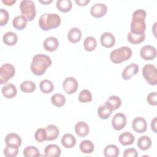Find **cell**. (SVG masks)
Returning a JSON list of instances; mask_svg holds the SVG:
<instances>
[{"mask_svg":"<svg viewBox=\"0 0 157 157\" xmlns=\"http://www.w3.org/2000/svg\"><path fill=\"white\" fill-rule=\"evenodd\" d=\"M2 41L7 45H14L18 41V36L15 33L8 31L3 35Z\"/></svg>","mask_w":157,"mask_h":157,"instance_id":"obj_24","label":"cell"},{"mask_svg":"<svg viewBox=\"0 0 157 157\" xmlns=\"http://www.w3.org/2000/svg\"><path fill=\"white\" fill-rule=\"evenodd\" d=\"M52 64L51 58L44 54H37L33 58L31 64V71L35 75H43L47 69Z\"/></svg>","mask_w":157,"mask_h":157,"instance_id":"obj_1","label":"cell"},{"mask_svg":"<svg viewBox=\"0 0 157 157\" xmlns=\"http://www.w3.org/2000/svg\"><path fill=\"white\" fill-rule=\"evenodd\" d=\"M128 41L132 44H138L143 42L145 39V33L134 34L129 31L127 36Z\"/></svg>","mask_w":157,"mask_h":157,"instance_id":"obj_30","label":"cell"},{"mask_svg":"<svg viewBox=\"0 0 157 157\" xmlns=\"http://www.w3.org/2000/svg\"><path fill=\"white\" fill-rule=\"evenodd\" d=\"M63 88L67 94H72L77 90L78 82L77 80L72 77H67L63 82Z\"/></svg>","mask_w":157,"mask_h":157,"instance_id":"obj_8","label":"cell"},{"mask_svg":"<svg viewBox=\"0 0 157 157\" xmlns=\"http://www.w3.org/2000/svg\"><path fill=\"white\" fill-rule=\"evenodd\" d=\"M139 71V66L136 63H131L125 67L122 72L121 76L125 80H129L132 77L135 75Z\"/></svg>","mask_w":157,"mask_h":157,"instance_id":"obj_13","label":"cell"},{"mask_svg":"<svg viewBox=\"0 0 157 157\" xmlns=\"http://www.w3.org/2000/svg\"><path fill=\"white\" fill-rule=\"evenodd\" d=\"M56 6L59 10L65 13L71 10L72 3L71 0H58L56 2Z\"/></svg>","mask_w":157,"mask_h":157,"instance_id":"obj_28","label":"cell"},{"mask_svg":"<svg viewBox=\"0 0 157 157\" xmlns=\"http://www.w3.org/2000/svg\"><path fill=\"white\" fill-rule=\"evenodd\" d=\"M18 147L14 145H6L4 149V155L7 157H15L18 153Z\"/></svg>","mask_w":157,"mask_h":157,"instance_id":"obj_37","label":"cell"},{"mask_svg":"<svg viewBox=\"0 0 157 157\" xmlns=\"http://www.w3.org/2000/svg\"><path fill=\"white\" fill-rule=\"evenodd\" d=\"M21 142L20 137L15 133H9L5 137L6 145H14L20 147L21 145Z\"/></svg>","mask_w":157,"mask_h":157,"instance_id":"obj_26","label":"cell"},{"mask_svg":"<svg viewBox=\"0 0 157 157\" xmlns=\"http://www.w3.org/2000/svg\"><path fill=\"white\" fill-rule=\"evenodd\" d=\"M132 129L138 133H143L146 131L147 123L145 118L142 117H136L132 123Z\"/></svg>","mask_w":157,"mask_h":157,"instance_id":"obj_12","label":"cell"},{"mask_svg":"<svg viewBox=\"0 0 157 157\" xmlns=\"http://www.w3.org/2000/svg\"><path fill=\"white\" fill-rule=\"evenodd\" d=\"M15 74V67L9 63H5L0 67V83L4 84L12 78Z\"/></svg>","mask_w":157,"mask_h":157,"instance_id":"obj_7","label":"cell"},{"mask_svg":"<svg viewBox=\"0 0 157 157\" xmlns=\"http://www.w3.org/2000/svg\"><path fill=\"white\" fill-rule=\"evenodd\" d=\"M51 102L55 106L60 107L65 104L66 98L64 95L59 93H56L51 97Z\"/></svg>","mask_w":157,"mask_h":157,"instance_id":"obj_35","label":"cell"},{"mask_svg":"<svg viewBox=\"0 0 157 157\" xmlns=\"http://www.w3.org/2000/svg\"><path fill=\"white\" fill-rule=\"evenodd\" d=\"M101 43L102 46L106 48L112 47L115 43V38L114 36L109 32H105L101 36Z\"/></svg>","mask_w":157,"mask_h":157,"instance_id":"obj_14","label":"cell"},{"mask_svg":"<svg viewBox=\"0 0 157 157\" xmlns=\"http://www.w3.org/2000/svg\"><path fill=\"white\" fill-rule=\"evenodd\" d=\"M61 153L60 148L55 144H49L44 149V156L46 157H58Z\"/></svg>","mask_w":157,"mask_h":157,"instance_id":"obj_16","label":"cell"},{"mask_svg":"<svg viewBox=\"0 0 157 157\" xmlns=\"http://www.w3.org/2000/svg\"><path fill=\"white\" fill-rule=\"evenodd\" d=\"M142 74L149 85H156L157 84V71L153 64H145L142 69Z\"/></svg>","mask_w":157,"mask_h":157,"instance_id":"obj_6","label":"cell"},{"mask_svg":"<svg viewBox=\"0 0 157 157\" xmlns=\"http://www.w3.org/2000/svg\"><path fill=\"white\" fill-rule=\"evenodd\" d=\"M79 148L83 153H91L94 150V145L91 140H84L80 144Z\"/></svg>","mask_w":157,"mask_h":157,"instance_id":"obj_32","label":"cell"},{"mask_svg":"<svg viewBox=\"0 0 157 157\" xmlns=\"http://www.w3.org/2000/svg\"><path fill=\"white\" fill-rule=\"evenodd\" d=\"M135 137L130 132H124L121 133L118 137L120 143L123 145H129L134 143Z\"/></svg>","mask_w":157,"mask_h":157,"instance_id":"obj_22","label":"cell"},{"mask_svg":"<svg viewBox=\"0 0 157 157\" xmlns=\"http://www.w3.org/2000/svg\"><path fill=\"white\" fill-rule=\"evenodd\" d=\"M19 7L21 13L28 21H33L36 14L34 2L31 0H23L20 2Z\"/></svg>","mask_w":157,"mask_h":157,"instance_id":"obj_5","label":"cell"},{"mask_svg":"<svg viewBox=\"0 0 157 157\" xmlns=\"http://www.w3.org/2000/svg\"><path fill=\"white\" fill-rule=\"evenodd\" d=\"M1 15H0V25L1 26L6 25L9 21V12L4 9H1Z\"/></svg>","mask_w":157,"mask_h":157,"instance_id":"obj_41","label":"cell"},{"mask_svg":"<svg viewBox=\"0 0 157 157\" xmlns=\"http://www.w3.org/2000/svg\"><path fill=\"white\" fill-rule=\"evenodd\" d=\"M34 138L38 142H42L46 140L47 134L45 129L42 128L37 129L34 134Z\"/></svg>","mask_w":157,"mask_h":157,"instance_id":"obj_40","label":"cell"},{"mask_svg":"<svg viewBox=\"0 0 157 157\" xmlns=\"http://www.w3.org/2000/svg\"><path fill=\"white\" fill-rule=\"evenodd\" d=\"M126 124V117L123 113L119 112L114 115L112 120V125L114 129L120 131L123 129Z\"/></svg>","mask_w":157,"mask_h":157,"instance_id":"obj_9","label":"cell"},{"mask_svg":"<svg viewBox=\"0 0 157 157\" xmlns=\"http://www.w3.org/2000/svg\"><path fill=\"white\" fill-rule=\"evenodd\" d=\"M124 157H137L138 156V153L137 150L134 148H129L126 149L123 152Z\"/></svg>","mask_w":157,"mask_h":157,"instance_id":"obj_43","label":"cell"},{"mask_svg":"<svg viewBox=\"0 0 157 157\" xmlns=\"http://www.w3.org/2000/svg\"><path fill=\"white\" fill-rule=\"evenodd\" d=\"M82 37L81 31L76 27H74L70 29L67 33V39L71 43H77L79 42Z\"/></svg>","mask_w":157,"mask_h":157,"instance_id":"obj_19","label":"cell"},{"mask_svg":"<svg viewBox=\"0 0 157 157\" xmlns=\"http://www.w3.org/2000/svg\"><path fill=\"white\" fill-rule=\"evenodd\" d=\"M113 110L118 109L121 105V100L117 96H111L105 102Z\"/></svg>","mask_w":157,"mask_h":157,"instance_id":"obj_31","label":"cell"},{"mask_svg":"<svg viewBox=\"0 0 157 157\" xmlns=\"http://www.w3.org/2000/svg\"><path fill=\"white\" fill-rule=\"evenodd\" d=\"M148 103L151 105H156L157 104V94L156 92H151L148 94L147 97Z\"/></svg>","mask_w":157,"mask_h":157,"instance_id":"obj_42","label":"cell"},{"mask_svg":"<svg viewBox=\"0 0 157 157\" xmlns=\"http://www.w3.org/2000/svg\"><path fill=\"white\" fill-rule=\"evenodd\" d=\"M107 11V7L103 3H96L90 8V13L95 18H101L104 16Z\"/></svg>","mask_w":157,"mask_h":157,"instance_id":"obj_11","label":"cell"},{"mask_svg":"<svg viewBox=\"0 0 157 157\" xmlns=\"http://www.w3.org/2000/svg\"><path fill=\"white\" fill-rule=\"evenodd\" d=\"M40 3H42V4H50L53 1L52 0H50V1H39Z\"/></svg>","mask_w":157,"mask_h":157,"instance_id":"obj_47","label":"cell"},{"mask_svg":"<svg viewBox=\"0 0 157 157\" xmlns=\"http://www.w3.org/2000/svg\"><path fill=\"white\" fill-rule=\"evenodd\" d=\"M146 15V12L141 9L136 10L133 12L131 23V32L134 34L144 33L146 29V24L145 22Z\"/></svg>","mask_w":157,"mask_h":157,"instance_id":"obj_2","label":"cell"},{"mask_svg":"<svg viewBox=\"0 0 157 157\" xmlns=\"http://www.w3.org/2000/svg\"><path fill=\"white\" fill-rule=\"evenodd\" d=\"M47 139L46 140H53L57 139L59 136V131L58 128L54 124H49L45 128Z\"/></svg>","mask_w":157,"mask_h":157,"instance_id":"obj_20","label":"cell"},{"mask_svg":"<svg viewBox=\"0 0 157 157\" xmlns=\"http://www.w3.org/2000/svg\"><path fill=\"white\" fill-rule=\"evenodd\" d=\"M151 130L155 132V133H157V131H156V117H155L151 122Z\"/></svg>","mask_w":157,"mask_h":157,"instance_id":"obj_44","label":"cell"},{"mask_svg":"<svg viewBox=\"0 0 157 157\" xmlns=\"http://www.w3.org/2000/svg\"><path fill=\"white\" fill-rule=\"evenodd\" d=\"M132 56V50L128 47H121L111 52L110 59L115 64H119L128 60Z\"/></svg>","mask_w":157,"mask_h":157,"instance_id":"obj_4","label":"cell"},{"mask_svg":"<svg viewBox=\"0 0 157 157\" xmlns=\"http://www.w3.org/2000/svg\"><path fill=\"white\" fill-rule=\"evenodd\" d=\"M36 84L31 80L23 81L20 86V90L24 93H31L36 90Z\"/></svg>","mask_w":157,"mask_h":157,"instance_id":"obj_36","label":"cell"},{"mask_svg":"<svg viewBox=\"0 0 157 157\" xmlns=\"http://www.w3.org/2000/svg\"><path fill=\"white\" fill-rule=\"evenodd\" d=\"M78 98L80 102H88L92 101V94L88 90H83L80 92Z\"/></svg>","mask_w":157,"mask_h":157,"instance_id":"obj_39","label":"cell"},{"mask_svg":"<svg viewBox=\"0 0 157 157\" xmlns=\"http://www.w3.org/2000/svg\"><path fill=\"white\" fill-rule=\"evenodd\" d=\"M61 144L66 148H71L76 144V139L71 134L67 133L63 136L61 138Z\"/></svg>","mask_w":157,"mask_h":157,"instance_id":"obj_21","label":"cell"},{"mask_svg":"<svg viewBox=\"0 0 157 157\" xmlns=\"http://www.w3.org/2000/svg\"><path fill=\"white\" fill-rule=\"evenodd\" d=\"M119 153L118 147L113 144L106 146L104 150V155L105 157H117L119 155Z\"/></svg>","mask_w":157,"mask_h":157,"instance_id":"obj_29","label":"cell"},{"mask_svg":"<svg viewBox=\"0 0 157 157\" xmlns=\"http://www.w3.org/2000/svg\"><path fill=\"white\" fill-rule=\"evenodd\" d=\"M112 111L113 110L105 102H104L98 107V115L100 118L105 120L110 116Z\"/></svg>","mask_w":157,"mask_h":157,"instance_id":"obj_25","label":"cell"},{"mask_svg":"<svg viewBox=\"0 0 157 157\" xmlns=\"http://www.w3.org/2000/svg\"><path fill=\"white\" fill-rule=\"evenodd\" d=\"M39 87L42 92L47 94L51 93L53 89H54V86L53 83L47 79H44L42 80L39 84Z\"/></svg>","mask_w":157,"mask_h":157,"instance_id":"obj_34","label":"cell"},{"mask_svg":"<svg viewBox=\"0 0 157 157\" xmlns=\"http://www.w3.org/2000/svg\"><path fill=\"white\" fill-rule=\"evenodd\" d=\"M137 145L141 150H147L151 145V140L147 136H142L137 140Z\"/></svg>","mask_w":157,"mask_h":157,"instance_id":"obj_27","label":"cell"},{"mask_svg":"<svg viewBox=\"0 0 157 157\" xmlns=\"http://www.w3.org/2000/svg\"><path fill=\"white\" fill-rule=\"evenodd\" d=\"M140 55L144 60H153L156 56V50L153 46L147 45L141 48Z\"/></svg>","mask_w":157,"mask_h":157,"instance_id":"obj_10","label":"cell"},{"mask_svg":"<svg viewBox=\"0 0 157 157\" xmlns=\"http://www.w3.org/2000/svg\"><path fill=\"white\" fill-rule=\"evenodd\" d=\"M38 23L39 27L42 30L48 31L59 26L61 17L57 13H43L40 17Z\"/></svg>","mask_w":157,"mask_h":157,"instance_id":"obj_3","label":"cell"},{"mask_svg":"<svg viewBox=\"0 0 157 157\" xmlns=\"http://www.w3.org/2000/svg\"><path fill=\"white\" fill-rule=\"evenodd\" d=\"M75 132L80 137L86 136L90 131L88 125L85 121H78L75 125Z\"/></svg>","mask_w":157,"mask_h":157,"instance_id":"obj_18","label":"cell"},{"mask_svg":"<svg viewBox=\"0 0 157 157\" xmlns=\"http://www.w3.org/2000/svg\"><path fill=\"white\" fill-rule=\"evenodd\" d=\"M23 155L25 157H37L40 156V154L36 147L28 146L23 150Z\"/></svg>","mask_w":157,"mask_h":157,"instance_id":"obj_38","label":"cell"},{"mask_svg":"<svg viewBox=\"0 0 157 157\" xmlns=\"http://www.w3.org/2000/svg\"><path fill=\"white\" fill-rule=\"evenodd\" d=\"M1 91L2 95L7 99H12L14 98L17 93V88L12 83H7L3 86Z\"/></svg>","mask_w":157,"mask_h":157,"instance_id":"obj_17","label":"cell"},{"mask_svg":"<svg viewBox=\"0 0 157 157\" xmlns=\"http://www.w3.org/2000/svg\"><path fill=\"white\" fill-rule=\"evenodd\" d=\"M75 2L80 6H86L89 2L90 0H75Z\"/></svg>","mask_w":157,"mask_h":157,"instance_id":"obj_45","label":"cell"},{"mask_svg":"<svg viewBox=\"0 0 157 157\" xmlns=\"http://www.w3.org/2000/svg\"><path fill=\"white\" fill-rule=\"evenodd\" d=\"M27 21L28 20L23 15H17L15 18H13L12 21V25L15 29L18 30H22L26 28Z\"/></svg>","mask_w":157,"mask_h":157,"instance_id":"obj_23","label":"cell"},{"mask_svg":"<svg viewBox=\"0 0 157 157\" xmlns=\"http://www.w3.org/2000/svg\"><path fill=\"white\" fill-rule=\"evenodd\" d=\"M84 48L87 52L93 51L97 46V41L93 36L86 37L83 42Z\"/></svg>","mask_w":157,"mask_h":157,"instance_id":"obj_33","label":"cell"},{"mask_svg":"<svg viewBox=\"0 0 157 157\" xmlns=\"http://www.w3.org/2000/svg\"><path fill=\"white\" fill-rule=\"evenodd\" d=\"M2 2L6 6H12L16 2V0H2Z\"/></svg>","mask_w":157,"mask_h":157,"instance_id":"obj_46","label":"cell"},{"mask_svg":"<svg viewBox=\"0 0 157 157\" xmlns=\"http://www.w3.org/2000/svg\"><path fill=\"white\" fill-rule=\"evenodd\" d=\"M59 46V42L57 38L51 36L46 38L43 42L44 49L48 52L55 51Z\"/></svg>","mask_w":157,"mask_h":157,"instance_id":"obj_15","label":"cell"}]
</instances>
